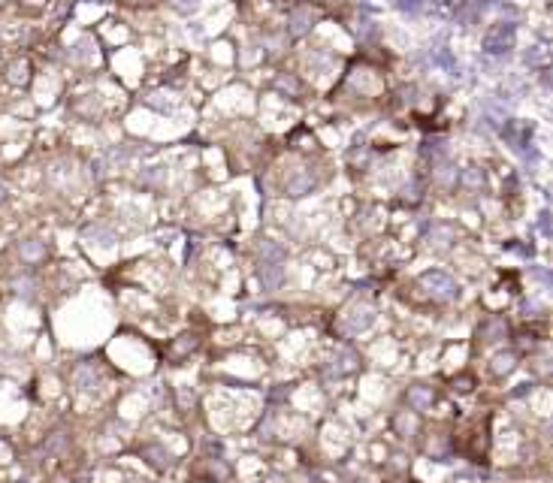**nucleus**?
Wrapping results in <instances>:
<instances>
[{"instance_id":"f257e3e1","label":"nucleus","mask_w":553,"mask_h":483,"mask_svg":"<svg viewBox=\"0 0 553 483\" xmlns=\"http://www.w3.org/2000/svg\"><path fill=\"white\" fill-rule=\"evenodd\" d=\"M420 287L436 302H451L453 296H457V284H453V278L448 275V272H442V269L423 272V275H420Z\"/></svg>"},{"instance_id":"f03ea898","label":"nucleus","mask_w":553,"mask_h":483,"mask_svg":"<svg viewBox=\"0 0 553 483\" xmlns=\"http://www.w3.org/2000/svg\"><path fill=\"white\" fill-rule=\"evenodd\" d=\"M505 335H508V320H505V317L490 314L487 320L478 327V338L484 344H496V342H502Z\"/></svg>"},{"instance_id":"7ed1b4c3","label":"nucleus","mask_w":553,"mask_h":483,"mask_svg":"<svg viewBox=\"0 0 553 483\" xmlns=\"http://www.w3.org/2000/svg\"><path fill=\"white\" fill-rule=\"evenodd\" d=\"M257 278H260L263 290H278L284 281V266L282 263H267L260 260V266H257Z\"/></svg>"},{"instance_id":"20e7f679","label":"nucleus","mask_w":553,"mask_h":483,"mask_svg":"<svg viewBox=\"0 0 553 483\" xmlns=\"http://www.w3.org/2000/svg\"><path fill=\"white\" fill-rule=\"evenodd\" d=\"M433 402H436V392H433V387H408L405 390V405H408V411H427V408H433Z\"/></svg>"},{"instance_id":"39448f33","label":"nucleus","mask_w":553,"mask_h":483,"mask_svg":"<svg viewBox=\"0 0 553 483\" xmlns=\"http://www.w3.org/2000/svg\"><path fill=\"white\" fill-rule=\"evenodd\" d=\"M200 347V335L196 332H185V335H179V338H172V344H170V360H185V357H191V353Z\"/></svg>"},{"instance_id":"423d86ee","label":"nucleus","mask_w":553,"mask_h":483,"mask_svg":"<svg viewBox=\"0 0 553 483\" xmlns=\"http://www.w3.org/2000/svg\"><path fill=\"white\" fill-rule=\"evenodd\" d=\"M393 429H396L399 438H414L420 429L418 423V411H396V417H393Z\"/></svg>"},{"instance_id":"0eeeda50","label":"nucleus","mask_w":553,"mask_h":483,"mask_svg":"<svg viewBox=\"0 0 553 483\" xmlns=\"http://www.w3.org/2000/svg\"><path fill=\"white\" fill-rule=\"evenodd\" d=\"M369 323H372V308H369V305H357L351 314L345 317V332H348V335H354V332L366 329Z\"/></svg>"},{"instance_id":"6e6552de","label":"nucleus","mask_w":553,"mask_h":483,"mask_svg":"<svg viewBox=\"0 0 553 483\" xmlns=\"http://www.w3.org/2000/svg\"><path fill=\"white\" fill-rule=\"evenodd\" d=\"M142 456H146L157 471H166V468L172 465V453L166 447H161V444H146V447H142Z\"/></svg>"},{"instance_id":"1a4fd4ad","label":"nucleus","mask_w":553,"mask_h":483,"mask_svg":"<svg viewBox=\"0 0 553 483\" xmlns=\"http://www.w3.org/2000/svg\"><path fill=\"white\" fill-rule=\"evenodd\" d=\"M514 368H517V353H514V351L496 353V357H493V362H490V372H493L496 377H505V375H511Z\"/></svg>"},{"instance_id":"9d476101","label":"nucleus","mask_w":553,"mask_h":483,"mask_svg":"<svg viewBox=\"0 0 553 483\" xmlns=\"http://www.w3.org/2000/svg\"><path fill=\"white\" fill-rule=\"evenodd\" d=\"M19 257L25 263H40V260H45V245L36 239H25V242H19Z\"/></svg>"},{"instance_id":"9b49d317","label":"nucleus","mask_w":553,"mask_h":483,"mask_svg":"<svg viewBox=\"0 0 553 483\" xmlns=\"http://www.w3.org/2000/svg\"><path fill=\"white\" fill-rule=\"evenodd\" d=\"M73 381H76V387H79V390H91V387L97 384V372H94V366H91V362H82V366L76 368Z\"/></svg>"},{"instance_id":"f8f14e48","label":"nucleus","mask_w":553,"mask_h":483,"mask_svg":"<svg viewBox=\"0 0 553 483\" xmlns=\"http://www.w3.org/2000/svg\"><path fill=\"white\" fill-rule=\"evenodd\" d=\"M257 254H260V260H267V263H282V260H284V248L275 245V242H269V239L260 242Z\"/></svg>"},{"instance_id":"ddd939ff","label":"nucleus","mask_w":553,"mask_h":483,"mask_svg":"<svg viewBox=\"0 0 553 483\" xmlns=\"http://www.w3.org/2000/svg\"><path fill=\"white\" fill-rule=\"evenodd\" d=\"M354 362H357V357H354L351 351H342L336 360H332L330 372H332V375H345V372H351V368H354Z\"/></svg>"},{"instance_id":"4468645a","label":"nucleus","mask_w":553,"mask_h":483,"mask_svg":"<svg viewBox=\"0 0 553 483\" xmlns=\"http://www.w3.org/2000/svg\"><path fill=\"white\" fill-rule=\"evenodd\" d=\"M453 239V230H448V226H438V230L429 236V248H436V251H444V248L451 245Z\"/></svg>"},{"instance_id":"2eb2a0df","label":"nucleus","mask_w":553,"mask_h":483,"mask_svg":"<svg viewBox=\"0 0 553 483\" xmlns=\"http://www.w3.org/2000/svg\"><path fill=\"white\" fill-rule=\"evenodd\" d=\"M472 387H475V377L472 375H460V377H453V381H451V390L453 392H472Z\"/></svg>"},{"instance_id":"dca6fc26","label":"nucleus","mask_w":553,"mask_h":483,"mask_svg":"<svg viewBox=\"0 0 553 483\" xmlns=\"http://www.w3.org/2000/svg\"><path fill=\"white\" fill-rule=\"evenodd\" d=\"M427 453H429V456H444V453H448V441H444L442 435H436L433 441L427 444Z\"/></svg>"},{"instance_id":"f3484780","label":"nucleus","mask_w":553,"mask_h":483,"mask_svg":"<svg viewBox=\"0 0 553 483\" xmlns=\"http://www.w3.org/2000/svg\"><path fill=\"white\" fill-rule=\"evenodd\" d=\"M12 287H15V293H25V296H30V293H34V278H30V275L15 278Z\"/></svg>"}]
</instances>
